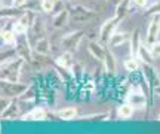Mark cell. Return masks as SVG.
I'll use <instances>...</instances> for the list:
<instances>
[{"label": "cell", "mask_w": 160, "mask_h": 134, "mask_svg": "<svg viewBox=\"0 0 160 134\" xmlns=\"http://www.w3.org/2000/svg\"><path fill=\"white\" fill-rule=\"evenodd\" d=\"M25 63L22 57H18L8 64L2 66V73H0V81H11V82H19L21 79V70Z\"/></svg>", "instance_id": "1"}, {"label": "cell", "mask_w": 160, "mask_h": 134, "mask_svg": "<svg viewBox=\"0 0 160 134\" xmlns=\"http://www.w3.org/2000/svg\"><path fill=\"white\" fill-rule=\"evenodd\" d=\"M28 88H30V83H21V82H11V81L0 82L2 95L12 97V99H19Z\"/></svg>", "instance_id": "2"}, {"label": "cell", "mask_w": 160, "mask_h": 134, "mask_svg": "<svg viewBox=\"0 0 160 134\" xmlns=\"http://www.w3.org/2000/svg\"><path fill=\"white\" fill-rule=\"evenodd\" d=\"M68 12H70V19L74 21V23H88V21H91L92 18L97 17V13L93 11H91V9H88V8L82 5L70 6Z\"/></svg>", "instance_id": "3"}, {"label": "cell", "mask_w": 160, "mask_h": 134, "mask_svg": "<svg viewBox=\"0 0 160 134\" xmlns=\"http://www.w3.org/2000/svg\"><path fill=\"white\" fill-rule=\"evenodd\" d=\"M17 49H18V54H19V57H22L27 63H33V45H31V42H30L28 36L27 35H21L18 36V40H17Z\"/></svg>", "instance_id": "4"}, {"label": "cell", "mask_w": 160, "mask_h": 134, "mask_svg": "<svg viewBox=\"0 0 160 134\" xmlns=\"http://www.w3.org/2000/svg\"><path fill=\"white\" fill-rule=\"evenodd\" d=\"M120 19L119 17H111L108 18L107 21H104V24L101 25V29H99V40L102 42V43H108L110 40V37L113 36V33L116 31V29H117V25L120 24Z\"/></svg>", "instance_id": "5"}, {"label": "cell", "mask_w": 160, "mask_h": 134, "mask_svg": "<svg viewBox=\"0 0 160 134\" xmlns=\"http://www.w3.org/2000/svg\"><path fill=\"white\" fill-rule=\"evenodd\" d=\"M83 35H85V31H71L68 35H65L61 39V46H64L65 51L74 52L79 48V43L82 42V39H83Z\"/></svg>", "instance_id": "6"}, {"label": "cell", "mask_w": 160, "mask_h": 134, "mask_svg": "<svg viewBox=\"0 0 160 134\" xmlns=\"http://www.w3.org/2000/svg\"><path fill=\"white\" fill-rule=\"evenodd\" d=\"M126 101H129L135 109H147L148 110V97L139 89L131 91L126 97Z\"/></svg>", "instance_id": "7"}, {"label": "cell", "mask_w": 160, "mask_h": 134, "mask_svg": "<svg viewBox=\"0 0 160 134\" xmlns=\"http://www.w3.org/2000/svg\"><path fill=\"white\" fill-rule=\"evenodd\" d=\"M107 45L105 43H102V42L99 40H92L89 42V45H88V51H89V54H91L92 57L95 60H98L99 63H104V60H105V55H107Z\"/></svg>", "instance_id": "8"}, {"label": "cell", "mask_w": 160, "mask_h": 134, "mask_svg": "<svg viewBox=\"0 0 160 134\" xmlns=\"http://www.w3.org/2000/svg\"><path fill=\"white\" fill-rule=\"evenodd\" d=\"M159 35H160V15H154L148 25V30H147V43H148V46L151 43L157 42Z\"/></svg>", "instance_id": "9"}, {"label": "cell", "mask_w": 160, "mask_h": 134, "mask_svg": "<svg viewBox=\"0 0 160 134\" xmlns=\"http://www.w3.org/2000/svg\"><path fill=\"white\" fill-rule=\"evenodd\" d=\"M48 116H49V113L45 107L37 106V107H33L31 110H28L27 113L21 115V119L22 121H45V119H48Z\"/></svg>", "instance_id": "10"}, {"label": "cell", "mask_w": 160, "mask_h": 134, "mask_svg": "<svg viewBox=\"0 0 160 134\" xmlns=\"http://www.w3.org/2000/svg\"><path fill=\"white\" fill-rule=\"evenodd\" d=\"M18 57H19V54H18L17 46H9V45H6L5 48H2V52H0V63H2V66L8 64V63H11L13 60H17Z\"/></svg>", "instance_id": "11"}, {"label": "cell", "mask_w": 160, "mask_h": 134, "mask_svg": "<svg viewBox=\"0 0 160 134\" xmlns=\"http://www.w3.org/2000/svg\"><path fill=\"white\" fill-rule=\"evenodd\" d=\"M129 51H131L132 57H138L139 55V49L142 46V42H141V31L139 29H135L133 33L131 36V40H129Z\"/></svg>", "instance_id": "12"}, {"label": "cell", "mask_w": 160, "mask_h": 134, "mask_svg": "<svg viewBox=\"0 0 160 134\" xmlns=\"http://www.w3.org/2000/svg\"><path fill=\"white\" fill-rule=\"evenodd\" d=\"M104 69H105V73L108 76H114L116 70H117V60H116V55L110 49H107V55H105V60H104Z\"/></svg>", "instance_id": "13"}, {"label": "cell", "mask_w": 160, "mask_h": 134, "mask_svg": "<svg viewBox=\"0 0 160 134\" xmlns=\"http://www.w3.org/2000/svg\"><path fill=\"white\" fill-rule=\"evenodd\" d=\"M19 99H13L12 103L2 112V119H15L19 116Z\"/></svg>", "instance_id": "14"}, {"label": "cell", "mask_w": 160, "mask_h": 134, "mask_svg": "<svg viewBox=\"0 0 160 134\" xmlns=\"http://www.w3.org/2000/svg\"><path fill=\"white\" fill-rule=\"evenodd\" d=\"M28 31H31L33 35L36 36V40H39L42 37H45V33H46V25H45V21L42 19L40 15L36 17V21L33 23V25L30 27Z\"/></svg>", "instance_id": "15"}, {"label": "cell", "mask_w": 160, "mask_h": 134, "mask_svg": "<svg viewBox=\"0 0 160 134\" xmlns=\"http://www.w3.org/2000/svg\"><path fill=\"white\" fill-rule=\"evenodd\" d=\"M55 64L71 70V69H73V66H74V61H73V52H71V51H64L61 55H58V57H57V60H55Z\"/></svg>", "instance_id": "16"}, {"label": "cell", "mask_w": 160, "mask_h": 134, "mask_svg": "<svg viewBox=\"0 0 160 134\" xmlns=\"http://www.w3.org/2000/svg\"><path fill=\"white\" fill-rule=\"evenodd\" d=\"M25 11H27V9H24V8H13V6L5 8V6H2L0 15H2V18H9V19H12V18H19L21 15H24Z\"/></svg>", "instance_id": "17"}, {"label": "cell", "mask_w": 160, "mask_h": 134, "mask_svg": "<svg viewBox=\"0 0 160 134\" xmlns=\"http://www.w3.org/2000/svg\"><path fill=\"white\" fill-rule=\"evenodd\" d=\"M70 19V12H68V8H65V9H62L61 12H58L57 15L53 17V27L55 29H62V27H65L67 25V23H68Z\"/></svg>", "instance_id": "18"}, {"label": "cell", "mask_w": 160, "mask_h": 134, "mask_svg": "<svg viewBox=\"0 0 160 134\" xmlns=\"http://www.w3.org/2000/svg\"><path fill=\"white\" fill-rule=\"evenodd\" d=\"M128 39H129L128 33H123V31H114L113 36L110 37V40H108L107 45H108L110 48H119V46H122L125 42H128Z\"/></svg>", "instance_id": "19"}, {"label": "cell", "mask_w": 160, "mask_h": 134, "mask_svg": "<svg viewBox=\"0 0 160 134\" xmlns=\"http://www.w3.org/2000/svg\"><path fill=\"white\" fill-rule=\"evenodd\" d=\"M36 54H42V55H49L51 54V42L48 40L46 37H42L39 40L34 42V46H33Z\"/></svg>", "instance_id": "20"}, {"label": "cell", "mask_w": 160, "mask_h": 134, "mask_svg": "<svg viewBox=\"0 0 160 134\" xmlns=\"http://www.w3.org/2000/svg\"><path fill=\"white\" fill-rule=\"evenodd\" d=\"M77 109L73 107V106H70V107H64L61 110L57 112V116L59 119H62V121H73V119H77Z\"/></svg>", "instance_id": "21"}, {"label": "cell", "mask_w": 160, "mask_h": 134, "mask_svg": "<svg viewBox=\"0 0 160 134\" xmlns=\"http://www.w3.org/2000/svg\"><path fill=\"white\" fill-rule=\"evenodd\" d=\"M2 40L5 45L15 46L18 40V35L12 29H2Z\"/></svg>", "instance_id": "22"}, {"label": "cell", "mask_w": 160, "mask_h": 134, "mask_svg": "<svg viewBox=\"0 0 160 134\" xmlns=\"http://www.w3.org/2000/svg\"><path fill=\"white\" fill-rule=\"evenodd\" d=\"M123 64H125V69L129 72V73H137L139 72L141 69V66H142V61L141 60H138V57H129V58H126L123 61Z\"/></svg>", "instance_id": "23"}, {"label": "cell", "mask_w": 160, "mask_h": 134, "mask_svg": "<svg viewBox=\"0 0 160 134\" xmlns=\"http://www.w3.org/2000/svg\"><path fill=\"white\" fill-rule=\"evenodd\" d=\"M133 112H135V107H133L129 101H126V103L119 106V109H117V116H119L120 119H129V118H132Z\"/></svg>", "instance_id": "24"}, {"label": "cell", "mask_w": 160, "mask_h": 134, "mask_svg": "<svg viewBox=\"0 0 160 134\" xmlns=\"http://www.w3.org/2000/svg\"><path fill=\"white\" fill-rule=\"evenodd\" d=\"M131 3L132 0H122L120 3L116 5V17H119L120 19H123V18L128 15V12H129V8H131Z\"/></svg>", "instance_id": "25"}, {"label": "cell", "mask_w": 160, "mask_h": 134, "mask_svg": "<svg viewBox=\"0 0 160 134\" xmlns=\"http://www.w3.org/2000/svg\"><path fill=\"white\" fill-rule=\"evenodd\" d=\"M12 30H13L18 36H21V35H27V33H28V30H30V27H28V24L24 23L21 18H18L17 21L12 24Z\"/></svg>", "instance_id": "26"}, {"label": "cell", "mask_w": 160, "mask_h": 134, "mask_svg": "<svg viewBox=\"0 0 160 134\" xmlns=\"http://www.w3.org/2000/svg\"><path fill=\"white\" fill-rule=\"evenodd\" d=\"M138 58L141 60L142 63H151V60H154V58H153V55H151V52H150V46L142 45L141 49H139V55H138Z\"/></svg>", "instance_id": "27"}, {"label": "cell", "mask_w": 160, "mask_h": 134, "mask_svg": "<svg viewBox=\"0 0 160 134\" xmlns=\"http://www.w3.org/2000/svg\"><path fill=\"white\" fill-rule=\"evenodd\" d=\"M57 2H58V0H42L40 8H42V11H43V12H46V13H51V12L55 11Z\"/></svg>", "instance_id": "28"}, {"label": "cell", "mask_w": 160, "mask_h": 134, "mask_svg": "<svg viewBox=\"0 0 160 134\" xmlns=\"http://www.w3.org/2000/svg\"><path fill=\"white\" fill-rule=\"evenodd\" d=\"M144 15L145 17H154V15H160V0L159 2H156L153 3L151 6L147 8V11L144 12Z\"/></svg>", "instance_id": "29"}, {"label": "cell", "mask_w": 160, "mask_h": 134, "mask_svg": "<svg viewBox=\"0 0 160 134\" xmlns=\"http://www.w3.org/2000/svg\"><path fill=\"white\" fill-rule=\"evenodd\" d=\"M150 52L153 55V58H160V42H154V43H151L150 45Z\"/></svg>", "instance_id": "30"}, {"label": "cell", "mask_w": 160, "mask_h": 134, "mask_svg": "<svg viewBox=\"0 0 160 134\" xmlns=\"http://www.w3.org/2000/svg\"><path fill=\"white\" fill-rule=\"evenodd\" d=\"M132 5H135L139 9H144L148 6V0H132Z\"/></svg>", "instance_id": "31"}, {"label": "cell", "mask_w": 160, "mask_h": 134, "mask_svg": "<svg viewBox=\"0 0 160 134\" xmlns=\"http://www.w3.org/2000/svg\"><path fill=\"white\" fill-rule=\"evenodd\" d=\"M12 100H13L12 97H6V95H2V112H3L6 107H8V106L11 105Z\"/></svg>", "instance_id": "32"}, {"label": "cell", "mask_w": 160, "mask_h": 134, "mask_svg": "<svg viewBox=\"0 0 160 134\" xmlns=\"http://www.w3.org/2000/svg\"><path fill=\"white\" fill-rule=\"evenodd\" d=\"M27 2L28 0H12V6L13 8H24L27 5Z\"/></svg>", "instance_id": "33"}, {"label": "cell", "mask_w": 160, "mask_h": 134, "mask_svg": "<svg viewBox=\"0 0 160 134\" xmlns=\"http://www.w3.org/2000/svg\"><path fill=\"white\" fill-rule=\"evenodd\" d=\"M157 121H160V113H159V116H157Z\"/></svg>", "instance_id": "34"}]
</instances>
